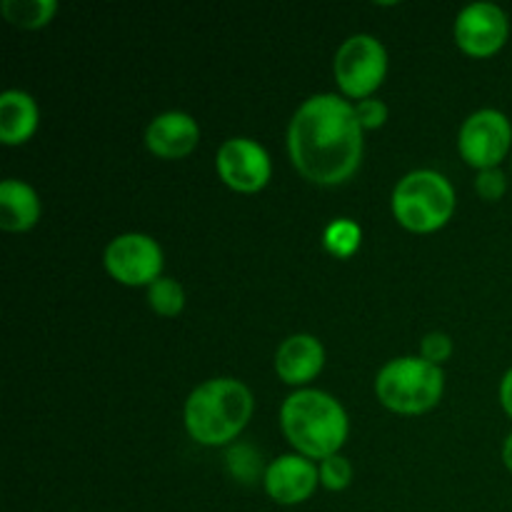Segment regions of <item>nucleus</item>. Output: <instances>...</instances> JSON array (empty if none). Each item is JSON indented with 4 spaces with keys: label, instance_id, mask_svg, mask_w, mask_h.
Returning a JSON list of instances; mask_svg holds the SVG:
<instances>
[{
    "label": "nucleus",
    "instance_id": "13",
    "mask_svg": "<svg viewBox=\"0 0 512 512\" xmlns=\"http://www.w3.org/2000/svg\"><path fill=\"white\" fill-rule=\"evenodd\" d=\"M325 368V348L315 335L295 333L275 350V373L285 385L305 388Z\"/></svg>",
    "mask_w": 512,
    "mask_h": 512
},
{
    "label": "nucleus",
    "instance_id": "17",
    "mask_svg": "<svg viewBox=\"0 0 512 512\" xmlns=\"http://www.w3.org/2000/svg\"><path fill=\"white\" fill-rule=\"evenodd\" d=\"M360 243H363V230L355 220L350 218H335L333 223L325 225L323 230V245L333 258H350L358 253Z\"/></svg>",
    "mask_w": 512,
    "mask_h": 512
},
{
    "label": "nucleus",
    "instance_id": "18",
    "mask_svg": "<svg viewBox=\"0 0 512 512\" xmlns=\"http://www.w3.org/2000/svg\"><path fill=\"white\" fill-rule=\"evenodd\" d=\"M148 303L160 318H175L185 308V290L175 278H160L148 288Z\"/></svg>",
    "mask_w": 512,
    "mask_h": 512
},
{
    "label": "nucleus",
    "instance_id": "6",
    "mask_svg": "<svg viewBox=\"0 0 512 512\" xmlns=\"http://www.w3.org/2000/svg\"><path fill=\"white\" fill-rule=\"evenodd\" d=\"M333 73L345 98L358 103L373 98L388 75V50L370 33L350 35L335 53Z\"/></svg>",
    "mask_w": 512,
    "mask_h": 512
},
{
    "label": "nucleus",
    "instance_id": "22",
    "mask_svg": "<svg viewBox=\"0 0 512 512\" xmlns=\"http://www.w3.org/2000/svg\"><path fill=\"white\" fill-rule=\"evenodd\" d=\"M355 115H358L363 130H378L388 123V105L378 98H365L360 103H355Z\"/></svg>",
    "mask_w": 512,
    "mask_h": 512
},
{
    "label": "nucleus",
    "instance_id": "8",
    "mask_svg": "<svg viewBox=\"0 0 512 512\" xmlns=\"http://www.w3.org/2000/svg\"><path fill=\"white\" fill-rule=\"evenodd\" d=\"M512 125L508 115L495 108L475 110L468 115L458 133V150L470 168L490 170L500 168L510 153Z\"/></svg>",
    "mask_w": 512,
    "mask_h": 512
},
{
    "label": "nucleus",
    "instance_id": "11",
    "mask_svg": "<svg viewBox=\"0 0 512 512\" xmlns=\"http://www.w3.org/2000/svg\"><path fill=\"white\" fill-rule=\"evenodd\" d=\"M320 485V468L305 455H280L265 468L263 488L278 505H300L313 498Z\"/></svg>",
    "mask_w": 512,
    "mask_h": 512
},
{
    "label": "nucleus",
    "instance_id": "14",
    "mask_svg": "<svg viewBox=\"0 0 512 512\" xmlns=\"http://www.w3.org/2000/svg\"><path fill=\"white\" fill-rule=\"evenodd\" d=\"M40 125L38 103L25 90H5L0 95V143L15 148L25 145Z\"/></svg>",
    "mask_w": 512,
    "mask_h": 512
},
{
    "label": "nucleus",
    "instance_id": "20",
    "mask_svg": "<svg viewBox=\"0 0 512 512\" xmlns=\"http://www.w3.org/2000/svg\"><path fill=\"white\" fill-rule=\"evenodd\" d=\"M508 190V178L500 168H490V170H480L478 178H475V193L480 195L488 203H495L500 200Z\"/></svg>",
    "mask_w": 512,
    "mask_h": 512
},
{
    "label": "nucleus",
    "instance_id": "5",
    "mask_svg": "<svg viewBox=\"0 0 512 512\" xmlns=\"http://www.w3.org/2000/svg\"><path fill=\"white\" fill-rule=\"evenodd\" d=\"M395 220L410 233H435L455 213V188L438 170H413L393 188Z\"/></svg>",
    "mask_w": 512,
    "mask_h": 512
},
{
    "label": "nucleus",
    "instance_id": "9",
    "mask_svg": "<svg viewBox=\"0 0 512 512\" xmlns=\"http://www.w3.org/2000/svg\"><path fill=\"white\" fill-rule=\"evenodd\" d=\"M215 170L220 180L235 193H260L270 183L273 163L258 140L228 138L215 155Z\"/></svg>",
    "mask_w": 512,
    "mask_h": 512
},
{
    "label": "nucleus",
    "instance_id": "23",
    "mask_svg": "<svg viewBox=\"0 0 512 512\" xmlns=\"http://www.w3.org/2000/svg\"><path fill=\"white\" fill-rule=\"evenodd\" d=\"M500 405L508 413V418H512V368L500 380Z\"/></svg>",
    "mask_w": 512,
    "mask_h": 512
},
{
    "label": "nucleus",
    "instance_id": "15",
    "mask_svg": "<svg viewBox=\"0 0 512 512\" xmlns=\"http://www.w3.org/2000/svg\"><path fill=\"white\" fill-rule=\"evenodd\" d=\"M40 213L43 205L33 185L15 178L0 183V228L8 233H25L38 225Z\"/></svg>",
    "mask_w": 512,
    "mask_h": 512
},
{
    "label": "nucleus",
    "instance_id": "10",
    "mask_svg": "<svg viewBox=\"0 0 512 512\" xmlns=\"http://www.w3.org/2000/svg\"><path fill=\"white\" fill-rule=\"evenodd\" d=\"M455 43L470 58H490L498 53L510 35V20L500 5L495 3H470L455 18Z\"/></svg>",
    "mask_w": 512,
    "mask_h": 512
},
{
    "label": "nucleus",
    "instance_id": "4",
    "mask_svg": "<svg viewBox=\"0 0 512 512\" xmlns=\"http://www.w3.org/2000/svg\"><path fill=\"white\" fill-rule=\"evenodd\" d=\"M445 375L440 365L420 355L393 358L375 378V395L388 410L398 415H423L443 400Z\"/></svg>",
    "mask_w": 512,
    "mask_h": 512
},
{
    "label": "nucleus",
    "instance_id": "16",
    "mask_svg": "<svg viewBox=\"0 0 512 512\" xmlns=\"http://www.w3.org/2000/svg\"><path fill=\"white\" fill-rule=\"evenodd\" d=\"M0 13L10 25L23 30H38L53 20L58 13L55 0H3Z\"/></svg>",
    "mask_w": 512,
    "mask_h": 512
},
{
    "label": "nucleus",
    "instance_id": "7",
    "mask_svg": "<svg viewBox=\"0 0 512 512\" xmlns=\"http://www.w3.org/2000/svg\"><path fill=\"white\" fill-rule=\"evenodd\" d=\"M163 248L145 233H123L108 243L103 265L113 280L128 288H150L163 278Z\"/></svg>",
    "mask_w": 512,
    "mask_h": 512
},
{
    "label": "nucleus",
    "instance_id": "19",
    "mask_svg": "<svg viewBox=\"0 0 512 512\" xmlns=\"http://www.w3.org/2000/svg\"><path fill=\"white\" fill-rule=\"evenodd\" d=\"M353 483V465L343 455H330V458L320 460V485L330 493H340V490L350 488Z\"/></svg>",
    "mask_w": 512,
    "mask_h": 512
},
{
    "label": "nucleus",
    "instance_id": "3",
    "mask_svg": "<svg viewBox=\"0 0 512 512\" xmlns=\"http://www.w3.org/2000/svg\"><path fill=\"white\" fill-rule=\"evenodd\" d=\"M280 428L288 443L310 460L338 455L350 433V420L343 405L330 393L300 388L288 395L280 408Z\"/></svg>",
    "mask_w": 512,
    "mask_h": 512
},
{
    "label": "nucleus",
    "instance_id": "2",
    "mask_svg": "<svg viewBox=\"0 0 512 512\" xmlns=\"http://www.w3.org/2000/svg\"><path fill=\"white\" fill-rule=\"evenodd\" d=\"M253 418V393L235 378H213L188 395L183 423L190 438L205 448H220L238 438Z\"/></svg>",
    "mask_w": 512,
    "mask_h": 512
},
{
    "label": "nucleus",
    "instance_id": "24",
    "mask_svg": "<svg viewBox=\"0 0 512 512\" xmlns=\"http://www.w3.org/2000/svg\"><path fill=\"white\" fill-rule=\"evenodd\" d=\"M503 463H505V468L512 473V433L508 435V440H505V445H503Z\"/></svg>",
    "mask_w": 512,
    "mask_h": 512
},
{
    "label": "nucleus",
    "instance_id": "12",
    "mask_svg": "<svg viewBox=\"0 0 512 512\" xmlns=\"http://www.w3.org/2000/svg\"><path fill=\"white\" fill-rule=\"evenodd\" d=\"M200 143L198 120L183 110L155 115L145 128V145L160 160H180L193 153Z\"/></svg>",
    "mask_w": 512,
    "mask_h": 512
},
{
    "label": "nucleus",
    "instance_id": "21",
    "mask_svg": "<svg viewBox=\"0 0 512 512\" xmlns=\"http://www.w3.org/2000/svg\"><path fill=\"white\" fill-rule=\"evenodd\" d=\"M450 355H453V340L448 333L435 330V333L425 335L423 343H420V358H425L428 363L443 365L445 360H450Z\"/></svg>",
    "mask_w": 512,
    "mask_h": 512
},
{
    "label": "nucleus",
    "instance_id": "1",
    "mask_svg": "<svg viewBox=\"0 0 512 512\" xmlns=\"http://www.w3.org/2000/svg\"><path fill=\"white\" fill-rule=\"evenodd\" d=\"M363 125L355 105L335 93L305 100L288 125V153L305 180L323 188L343 185L363 163Z\"/></svg>",
    "mask_w": 512,
    "mask_h": 512
}]
</instances>
